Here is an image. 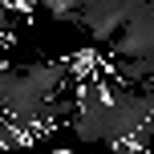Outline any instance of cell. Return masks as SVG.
Listing matches in <instances>:
<instances>
[{"instance_id": "obj_1", "label": "cell", "mask_w": 154, "mask_h": 154, "mask_svg": "<svg viewBox=\"0 0 154 154\" xmlns=\"http://www.w3.org/2000/svg\"><path fill=\"white\" fill-rule=\"evenodd\" d=\"M24 73H29L32 81L45 89V93H53L57 85L65 81V73H69V61H37V65H29Z\"/></svg>"}, {"instance_id": "obj_2", "label": "cell", "mask_w": 154, "mask_h": 154, "mask_svg": "<svg viewBox=\"0 0 154 154\" xmlns=\"http://www.w3.org/2000/svg\"><path fill=\"white\" fill-rule=\"evenodd\" d=\"M45 12L61 24H81V0H45Z\"/></svg>"}, {"instance_id": "obj_3", "label": "cell", "mask_w": 154, "mask_h": 154, "mask_svg": "<svg viewBox=\"0 0 154 154\" xmlns=\"http://www.w3.org/2000/svg\"><path fill=\"white\" fill-rule=\"evenodd\" d=\"M0 29H4V32H12V12H8V4H4V0H0Z\"/></svg>"}, {"instance_id": "obj_4", "label": "cell", "mask_w": 154, "mask_h": 154, "mask_svg": "<svg viewBox=\"0 0 154 154\" xmlns=\"http://www.w3.org/2000/svg\"><path fill=\"white\" fill-rule=\"evenodd\" d=\"M89 4H101V0H81V8H89Z\"/></svg>"}]
</instances>
